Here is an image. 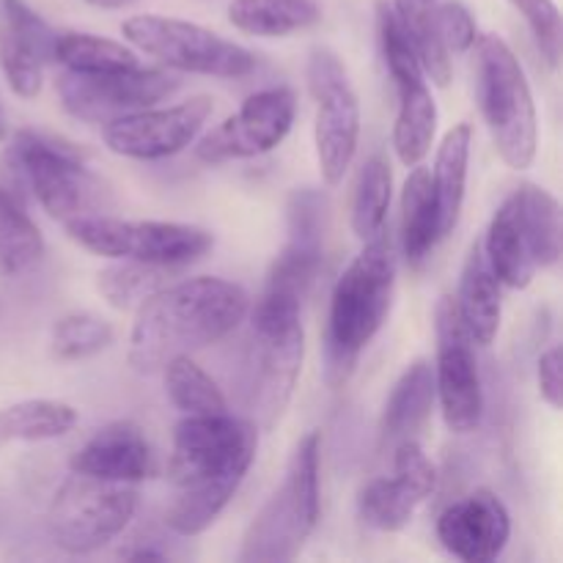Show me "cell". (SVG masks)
I'll return each mask as SVG.
<instances>
[{
  "label": "cell",
  "instance_id": "obj_13",
  "mask_svg": "<svg viewBox=\"0 0 563 563\" xmlns=\"http://www.w3.org/2000/svg\"><path fill=\"white\" fill-rule=\"evenodd\" d=\"M434 394L440 399L445 427L456 434H467L482 423L484 388L478 372L473 339L462 324L454 297H440L434 308Z\"/></svg>",
  "mask_w": 563,
  "mask_h": 563
},
{
  "label": "cell",
  "instance_id": "obj_18",
  "mask_svg": "<svg viewBox=\"0 0 563 563\" xmlns=\"http://www.w3.org/2000/svg\"><path fill=\"white\" fill-rule=\"evenodd\" d=\"M511 539V515L489 489H476L445 506L438 517V542L465 563H493Z\"/></svg>",
  "mask_w": 563,
  "mask_h": 563
},
{
  "label": "cell",
  "instance_id": "obj_38",
  "mask_svg": "<svg viewBox=\"0 0 563 563\" xmlns=\"http://www.w3.org/2000/svg\"><path fill=\"white\" fill-rule=\"evenodd\" d=\"M561 346H550L539 357V394L553 410H561Z\"/></svg>",
  "mask_w": 563,
  "mask_h": 563
},
{
  "label": "cell",
  "instance_id": "obj_40",
  "mask_svg": "<svg viewBox=\"0 0 563 563\" xmlns=\"http://www.w3.org/2000/svg\"><path fill=\"white\" fill-rule=\"evenodd\" d=\"M86 3L93 5V9L119 11V9H130V5H135L137 0H86Z\"/></svg>",
  "mask_w": 563,
  "mask_h": 563
},
{
  "label": "cell",
  "instance_id": "obj_22",
  "mask_svg": "<svg viewBox=\"0 0 563 563\" xmlns=\"http://www.w3.org/2000/svg\"><path fill=\"white\" fill-rule=\"evenodd\" d=\"M44 256V236L27 209V187L5 152L0 154V278L27 273Z\"/></svg>",
  "mask_w": 563,
  "mask_h": 563
},
{
  "label": "cell",
  "instance_id": "obj_36",
  "mask_svg": "<svg viewBox=\"0 0 563 563\" xmlns=\"http://www.w3.org/2000/svg\"><path fill=\"white\" fill-rule=\"evenodd\" d=\"M517 11L522 14V20L531 27L533 38H537V47L542 53V58L548 60L553 69H559L561 64V11L555 5V0H509Z\"/></svg>",
  "mask_w": 563,
  "mask_h": 563
},
{
  "label": "cell",
  "instance_id": "obj_35",
  "mask_svg": "<svg viewBox=\"0 0 563 563\" xmlns=\"http://www.w3.org/2000/svg\"><path fill=\"white\" fill-rule=\"evenodd\" d=\"M115 339V330L108 319L93 313H66L53 324L49 350L58 361H86L108 350Z\"/></svg>",
  "mask_w": 563,
  "mask_h": 563
},
{
  "label": "cell",
  "instance_id": "obj_15",
  "mask_svg": "<svg viewBox=\"0 0 563 563\" xmlns=\"http://www.w3.org/2000/svg\"><path fill=\"white\" fill-rule=\"evenodd\" d=\"M209 97H192L170 108H143L108 121L102 130L104 146L119 157L165 159L185 152L212 115Z\"/></svg>",
  "mask_w": 563,
  "mask_h": 563
},
{
  "label": "cell",
  "instance_id": "obj_10",
  "mask_svg": "<svg viewBox=\"0 0 563 563\" xmlns=\"http://www.w3.org/2000/svg\"><path fill=\"white\" fill-rule=\"evenodd\" d=\"M126 42L141 53L152 55L168 69L207 77H247L256 71L258 60L242 44L223 38L209 27L176 16L135 14L121 25Z\"/></svg>",
  "mask_w": 563,
  "mask_h": 563
},
{
  "label": "cell",
  "instance_id": "obj_6",
  "mask_svg": "<svg viewBox=\"0 0 563 563\" xmlns=\"http://www.w3.org/2000/svg\"><path fill=\"white\" fill-rule=\"evenodd\" d=\"M319 432H308L295 445L284 482L253 517L236 553L240 563L295 561L319 522Z\"/></svg>",
  "mask_w": 563,
  "mask_h": 563
},
{
  "label": "cell",
  "instance_id": "obj_14",
  "mask_svg": "<svg viewBox=\"0 0 563 563\" xmlns=\"http://www.w3.org/2000/svg\"><path fill=\"white\" fill-rule=\"evenodd\" d=\"M295 113L297 99L291 88H264L247 97L236 113L220 121L198 141L196 157L209 165L262 157L286 141L295 124Z\"/></svg>",
  "mask_w": 563,
  "mask_h": 563
},
{
  "label": "cell",
  "instance_id": "obj_31",
  "mask_svg": "<svg viewBox=\"0 0 563 563\" xmlns=\"http://www.w3.org/2000/svg\"><path fill=\"white\" fill-rule=\"evenodd\" d=\"M53 60L60 69L86 71V75H99V71H121L141 66L137 55L130 47L113 38L93 36L82 31H58L53 44Z\"/></svg>",
  "mask_w": 563,
  "mask_h": 563
},
{
  "label": "cell",
  "instance_id": "obj_23",
  "mask_svg": "<svg viewBox=\"0 0 563 563\" xmlns=\"http://www.w3.org/2000/svg\"><path fill=\"white\" fill-rule=\"evenodd\" d=\"M482 247L489 267L498 275L500 286H509V289H528L531 286L539 264L537 256H533L531 234H528V223L517 190L493 214Z\"/></svg>",
  "mask_w": 563,
  "mask_h": 563
},
{
  "label": "cell",
  "instance_id": "obj_25",
  "mask_svg": "<svg viewBox=\"0 0 563 563\" xmlns=\"http://www.w3.org/2000/svg\"><path fill=\"white\" fill-rule=\"evenodd\" d=\"M434 399L438 394H434L432 363L416 361L412 366H407L383 407V418H379L383 443L396 445L401 440L416 438L427 418L432 416Z\"/></svg>",
  "mask_w": 563,
  "mask_h": 563
},
{
  "label": "cell",
  "instance_id": "obj_2",
  "mask_svg": "<svg viewBox=\"0 0 563 563\" xmlns=\"http://www.w3.org/2000/svg\"><path fill=\"white\" fill-rule=\"evenodd\" d=\"M251 297L240 284L212 275L168 284L137 308L130 333V366L154 374L176 355L218 344L245 322Z\"/></svg>",
  "mask_w": 563,
  "mask_h": 563
},
{
  "label": "cell",
  "instance_id": "obj_9",
  "mask_svg": "<svg viewBox=\"0 0 563 563\" xmlns=\"http://www.w3.org/2000/svg\"><path fill=\"white\" fill-rule=\"evenodd\" d=\"M141 495L135 484L66 478L47 511L49 539L69 555H88L113 542L135 517Z\"/></svg>",
  "mask_w": 563,
  "mask_h": 563
},
{
  "label": "cell",
  "instance_id": "obj_39",
  "mask_svg": "<svg viewBox=\"0 0 563 563\" xmlns=\"http://www.w3.org/2000/svg\"><path fill=\"white\" fill-rule=\"evenodd\" d=\"M124 559L130 561H163L165 553L159 548H141V550H126V553H121Z\"/></svg>",
  "mask_w": 563,
  "mask_h": 563
},
{
  "label": "cell",
  "instance_id": "obj_4",
  "mask_svg": "<svg viewBox=\"0 0 563 563\" xmlns=\"http://www.w3.org/2000/svg\"><path fill=\"white\" fill-rule=\"evenodd\" d=\"M302 302L258 295L251 313V339L240 368V399L256 427L273 429L284 416L306 355Z\"/></svg>",
  "mask_w": 563,
  "mask_h": 563
},
{
  "label": "cell",
  "instance_id": "obj_41",
  "mask_svg": "<svg viewBox=\"0 0 563 563\" xmlns=\"http://www.w3.org/2000/svg\"><path fill=\"white\" fill-rule=\"evenodd\" d=\"M9 135V119H5V110H3V102H0V141Z\"/></svg>",
  "mask_w": 563,
  "mask_h": 563
},
{
  "label": "cell",
  "instance_id": "obj_29",
  "mask_svg": "<svg viewBox=\"0 0 563 563\" xmlns=\"http://www.w3.org/2000/svg\"><path fill=\"white\" fill-rule=\"evenodd\" d=\"M77 410L66 401L27 399L0 410V449L11 443H44L69 434Z\"/></svg>",
  "mask_w": 563,
  "mask_h": 563
},
{
  "label": "cell",
  "instance_id": "obj_42",
  "mask_svg": "<svg viewBox=\"0 0 563 563\" xmlns=\"http://www.w3.org/2000/svg\"><path fill=\"white\" fill-rule=\"evenodd\" d=\"M396 5H429L434 3V0H394Z\"/></svg>",
  "mask_w": 563,
  "mask_h": 563
},
{
  "label": "cell",
  "instance_id": "obj_24",
  "mask_svg": "<svg viewBox=\"0 0 563 563\" xmlns=\"http://www.w3.org/2000/svg\"><path fill=\"white\" fill-rule=\"evenodd\" d=\"M454 302L473 344H493L500 330L504 300H500V280L489 267L487 256H484L482 242H473L471 253H467Z\"/></svg>",
  "mask_w": 563,
  "mask_h": 563
},
{
  "label": "cell",
  "instance_id": "obj_26",
  "mask_svg": "<svg viewBox=\"0 0 563 563\" xmlns=\"http://www.w3.org/2000/svg\"><path fill=\"white\" fill-rule=\"evenodd\" d=\"M471 143H473L471 124L462 121V124L451 126L438 148L434 168L429 170V174H432L434 203H438L440 236H449L451 231H454L456 220H460V212H462V203H465Z\"/></svg>",
  "mask_w": 563,
  "mask_h": 563
},
{
  "label": "cell",
  "instance_id": "obj_28",
  "mask_svg": "<svg viewBox=\"0 0 563 563\" xmlns=\"http://www.w3.org/2000/svg\"><path fill=\"white\" fill-rule=\"evenodd\" d=\"M322 9L317 0H231L229 22L242 33L264 38L291 36L317 25Z\"/></svg>",
  "mask_w": 563,
  "mask_h": 563
},
{
  "label": "cell",
  "instance_id": "obj_27",
  "mask_svg": "<svg viewBox=\"0 0 563 563\" xmlns=\"http://www.w3.org/2000/svg\"><path fill=\"white\" fill-rule=\"evenodd\" d=\"M443 240L440 236L438 203L432 192V174L421 163L412 165L401 190V251L405 258L418 267Z\"/></svg>",
  "mask_w": 563,
  "mask_h": 563
},
{
  "label": "cell",
  "instance_id": "obj_34",
  "mask_svg": "<svg viewBox=\"0 0 563 563\" xmlns=\"http://www.w3.org/2000/svg\"><path fill=\"white\" fill-rule=\"evenodd\" d=\"M528 234H531L533 256L539 269L555 267L561 258V203L553 192L537 185L517 187Z\"/></svg>",
  "mask_w": 563,
  "mask_h": 563
},
{
  "label": "cell",
  "instance_id": "obj_21",
  "mask_svg": "<svg viewBox=\"0 0 563 563\" xmlns=\"http://www.w3.org/2000/svg\"><path fill=\"white\" fill-rule=\"evenodd\" d=\"M69 471L99 482L141 484L157 476V456L137 423L113 421L71 454Z\"/></svg>",
  "mask_w": 563,
  "mask_h": 563
},
{
  "label": "cell",
  "instance_id": "obj_11",
  "mask_svg": "<svg viewBox=\"0 0 563 563\" xmlns=\"http://www.w3.org/2000/svg\"><path fill=\"white\" fill-rule=\"evenodd\" d=\"M308 86L317 99L313 146L324 185L335 187L350 170L361 143V102L339 55L313 49L308 58Z\"/></svg>",
  "mask_w": 563,
  "mask_h": 563
},
{
  "label": "cell",
  "instance_id": "obj_1",
  "mask_svg": "<svg viewBox=\"0 0 563 563\" xmlns=\"http://www.w3.org/2000/svg\"><path fill=\"white\" fill-rule=\"evenodd\" d=\"M256 449L258 427L251 418L229 410L181 418L168 460L174 500L165 526L176 537H198L212 528L245 482Z\"/></svg>",
  "mask_w": 563,
  "mask_h": 563
},
{
  "label": "cell",
  "instance_id": "obj_37",
  "mask_svg": "<svg viewBox=\"0 0 563 563\" xmlns=\"http://www.w3.org/2000/svg\"><path fill=\"white\" fill-rule=\"evenodd\" d=\"M432 14L440 38H443L445 49L451 55H462L473 49L478 38V27L467 5H462L460 0H443V3L432 5Z\"/></svg>",
  "mask_w": 563,
  "mask_h": 563
},
{
  "label": "cell",
  "instance_id": "obj_5",
  "mask_svg": "<svg viewBox=\"0 0 563 563\" xmlns=\"http://www.w3.org/2000/svg\"><path fill=\"white\" fill-rule=\"evenodd\" d=\"M473 47L478 110L495 152L509 168H531L539 146V115L526 69L498 33H484Z\"/></svg>",
  "mask_w": 563,
  "mask_h": 563
},
{
  "label": "cell",
  "instance_id": "obj_20",
  "mask_svg": "<svg viewBox=\"0 0 563 563\" xmlns=\"http://www.w3.org/2000/svg\"><path fill=\"white\" fill-rule=\"evenodd\" d=\"M385 69L399 97L394 124V152L407 168L421 163L429 154L438 132V102L429 91V77L412 47L394 49L385 55Z\"/></svg>",
  "mask_w": 563,
  "mask_h": 563
},
{
  "label": "cell",
  "instance_id": "obj_16",
  "mask_svg": "<svg viewBox=\"0 0 563 563\" xmlns=\"http://www.w3.org/2000/svg\"><path fill=\"white\" fill-rule=\"evenodd\" d=\"M438 471L416 438L394 445V473L372 478L357 495V515L368 528L394 533L410 526L418 506L432 495Z\"/></svg>",
  "mask_w": 563,
  "mask_h": 563
},
{
  "label": "cell",
  "instance_id": "obj_7",
  "mask_svg": "<svg viewBox=\"0 0 563 563\" xmlns=\"http://www.w3.org/2000/svg\"><path fill=\"white\" fill-rule=\"evenodd\" d=\"M5 157L20 170L27 196L36 198L38 207L60 223L102 212L108 203L104 181L69 143L42 132L20 130L11 137Z\"/></svg>",
  "mask_w": 563,
  "mask_h": 563
},
{
  "label": "cell",
  "instance_id": "obj_33",
  "mask_svg": "<svg viewBox=\"0 0 563 563\" xmlns=\"http://www.w3.org/2000/svg\"><path fill=\"white\" fill-rule=\"evenodd\" d=\"M390 192H394V179H390L388 159L383 154H374L361 168L355 196H352V231L357 240L366 242L385 231Z\"/></svg>",
  "mask_w": 563,
  "mask_h": 563
},
{
  "label": "cell",
  "instance_id": "obj_8",
  "mask_svg": "<svg viewBox=\"0 0 563 563\" xmlns=\"http://www.w3.org/2000/svg\"><path fill=\"white\" fill-rule=\"evenodd\" d=\"M66 234L86 251L104 258H135V262L187 267L212 251L214 240L207 229L165 220H121L110 214H82L64 223Z\"/></svg>",
  "mask_w": 563,
  "mask_h": 563
},
{
  "label": "cell",
  "instance_id": "obj_30",
  "mask_svg": "<svg viewBox=\"0 0 563 563\" xmlns=\"http://www.w3.org/2000/svg\"><path fill=\"white\" fill-rule=\"evenodd\" d=\"M174 273L179 269L135 258H113V264L97 275V291L115 311H137L148 297L170 284Z\"/></svg>",
  "mask_w": 563,
  "mask_h": 563
},
{
  "label": "cell",
  "instance_id": "obj_19",
  "mask_svg": "<svg viewBox=\"0 0 563 563\" xmlns=\"http://www.w3.org/2000/svg\"><path fill=\"white\" fill-rule=\"evenodd\" d=\"M55 33L25 0H0V69L16 97H38L44 69L53 60Z\"/></svg>",
  "mask_w": 563,
  "mask_h": 563
},
{
  "label": "cell",
  "instance_id": "obj_12",
  "mask_svg": "<svg viewBox=\"0 0 563 563\" xmlns=\"http://www.w3.org/2000/svg\"><path fill=\"white\" fill-rule=\"evenodd\" d=\"M179 86L181 82L170 71L146 69V66L99 71V75L60 69L55 80V91L66 113L88 124H108L119 115L152 108L179 91Z\"/></svg>",
  "mask_w": 563,
  "mask_h": 563
},
{
  "label": "cell",
  "instance_id": "obj_32",
  "mask_svg": "<svg viewBox=\"0 0 563 563\" xmlns=\"http://www.w3.org/2000/svg\"><path fill=\"white\" fill-rule=\"evenodd\" d=\"M168 399L181 416H203V412H225L223 390L212 377L192 361V355H176L163 366Z\"/></svg>",
  "mask_w": 563,
  "mask_h": 563
},
{
  "label": "cell",
  "instance_id": "obj_3",
  "mask_svg": "<svg viewBox=\"0 0 563 563\" xmlns=\"http://www.w3.org/2000/svg\"><path fill=\"white\" fill-rule=\"evenodd\" d=\"M396 289V256L390 236L379 231L335 280L324 328V379L341 388L355 372L361 352L390 313Z\"/></svg>",
  "mask_w": 563,
  "mask_h": 563
},
{
  "label": "cell",
  "instance_id": "obj_17",
  "mask_svg": "<svg viewBox=\"0 0 563 563\" xmlns=\"http://www.w3.org/2000/svg\"><path fill=\"white\" fill-rule=\"evenodd\" d=\"M286 212H289V236L269 267L262 295L302 302L322 267L324 198L319 196V190L302 187L291 192Z\"/></svg>",
  "mask_w": 563,
  "mask_h": 563
}]
</instances>
